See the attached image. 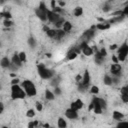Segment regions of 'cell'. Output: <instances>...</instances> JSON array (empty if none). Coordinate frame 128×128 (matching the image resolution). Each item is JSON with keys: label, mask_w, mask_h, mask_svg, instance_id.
<instances>
[{"label": "cell", "mask_w": 128, "mask_h": 128, "mask_svg": "<svg viewBox=\"0 0 128 128\" xmlns=\"http://www.w3.org/2000/svg\"><path fill=\"white\" fill-rule=\"evenodd\" d=\"M37 72H38V75L40 76V78H42L44 80L52 79L55 76L54 70L50 69V68H47L43 63L37 64Z\"/></svg>", "instance_id": "obj_1"}, {"label": "cell", "mask_w": 128, "mask_h": 128, "mask_svg": "<svg viewBox=\"0 0 128 128\" xmlns=\"http://www.w3.org/2000/svg\"><path fill=\"white\" fill-rule=\"evenodd\" d=\"M20 85H21L22 89L24 90V92L26 93V96H29V97L36 96V94H37V89H36L35 84H34L31 80H29V79L23 80Z\"/></svg>", "instance_id": "obj_2"}, {"label": "cell", "mask_w": 128, "mask_h": 128, "mask_svg": "<svg viewBox=\"0 0 128 128\" xmlns=\"http://www.w3.org/2000/svg\"><path fill=\"white\" fill-rule=\"evenodd\" d=\"M90 83H91V76H90V72L88 69H85L84 74L82 76L81 82L78 83V91L84 93L88 90V88L90 87Z\"/></svg>", "instance_id": "obj_3"}, {"label": "cell", "mask_w": 128, "mask_h": 128, "mask_svg": "<svg viewBox=\"0 0 128 128\" xmlns=\"http://www.w3.org/2000/svg\"><path fill=\"white\" fill-rule=\"evenodd\" d=\"M26 97V93L22 89L21 85H11V98L13 100H19L24 99Z\"/></svg>", "instance_id": "obj_4"}, {"label": "cell", "mask_w": 128, "mask_h": 128, "mask_svg": "<svg viewBox=\"0 0 128 128\" xmlns=\"http://www.w3.org/2000/svg\"><path fill=\"white\" fill-rule=\"evenodd\" d=\"M127 55H128V44H127V41H124L120 47L117 48V59L119 62H124L127 58Z\"/></svg>", "instance_id": "obj_5"}, {"label": "cell", "mask_w": 128, "mask_h": 128, "mask_svg": "<svg viewBox=\"0 0 128 128\" xmlns=\"http://www.w3.org/2000/svg\"><path fill=\"white\" fill-rule=\"evenodd\" d=\"M78 48L80 49V51H81L85 56H92V55L94 54L93 48H92L91 46H89V45H88V42H86V41H83V42L78 46Z\"/></svg>", "instance_id": "obj_6"}, {"label": "cell", "mask_w": 128, "mask_h": 128, "mask_svg": "<svg viewBox=\"0 0 128 128\" xmlns=\"http://www.w3.org/2000/svg\"><path fill=\"white\" fill-rule=\"evenodd\" d=\"M46 16H47V20H48L50 23H53V24H55V23L61 18V16H60L59 14L53 12V11L50 10V9H48V10L46 11Z\"/></svg>", "instance_id": "obj_7"}, {"label": "cell", "mask_w": 128, "mask_h": 128, "mask_svg": "<svg viewBox=\"0 0 128 128\" xmlns=\"http://www.w3.org/2000/svg\"><path fill=\"white\" fill-rule=\"evenodd\" d=\"M110 73L114 77H120L122 75V66L120 64H111Z\"/></svg>", "instance_id": "obj_8"}, {"label": "cell", "mask_w": 128, "mask_h": 128, "mask_svg": "<svg viewBox=\"0 0 128 128\" xmlns=\"http://www.w3.org/2000/svg\"><path fill=\"white\" fill-rule=\"evenodd\" d=\"M95 34H96V28H95V25H92L88 30H86L84 33H83V37L85 38V40L84 41H89V40H91L94 36H95Z\"/></svg>", "instance_id": "obj_9"}, {"label": "cell", "mask_w": 128, "mask_h": 128, "mask_svg": "<svg viewBox=\"0 0 128 128\" xmlns=\"http://www.w3.org/2000/svg\"><path fill=\"white\" fill-rule=\"evenodd\" d=\"M91 102L93 103V109H92V111H93L95 114H98V115H99V114H102L103 109H102V108H101V106H100V103H99V99H98V97L94 96Z\"/></svg>", "instance_id": "obj_10"}, {"label": "cell", "mask_w": 128, "mask_h": 128, "mask_svg": "<svg viewBox=\"0 0 128 128\" xmlns=\"http://www.w3.org/2000/svg\"><path fill=\"white\" fill-rule=\"evenodd\" d=\"M80 53H81V51H80V49H79L78 47L72 48V49H70V50L67 52V54H66V59L69 60V61L74 60V59L78 56V54H80Z\"/></svg>", "instance_id": "obj_11"}, {"label": "cell", "mask_w": 128, "mask_h": 128, "mask_svg": "<svg viewBox=\"0 0 128 128\" xmlns=\"http://www.w3.org/2000/svg\"><path fill=\"white\" fill-rule=\"evenodd\" d=\"M48 10V9H47ZM47 10H42V9H40V8H36L35 9V15L37 16V18L38 19H40L41 21H43V22H46L47 21V16H46V11Z\"/></svg>", "instance_id": "obj_12"}, {"label": "cell", "mask_w": 128, "mask_h": 128, "mask_svg": "<svg viewBox=\"0 0 128 128\" xmlns=\"http://www.w3.org/2000/svg\"><path fill=\"white\" fill-rule=\"evenodd\" d=\"M83 106H84L83 101H82L80 98H78V99H76L75 101H73V102L70 104V107H69V108H71V109H73V110H75V111H78V110L82 109Z\"/></svg>", "instance_id": "obj_13"}, {"label": "cell", "mask_w": 128, "mask_h": 128, "mask_svg": "<svg viewBox=\"0 0 128 128\" xmlns=\"http://www.w3.org/2000/svg\"><path fill=\"white\" fill-rule=\"evenodd\" d=\"M65 116H66V118H68L70 120H76L78 118V111H75L71 108H68L65 111Z\"/></svg>", "instance_id": "obj_14"}, {"label": "cell", "mask_w": 128, "mask_h": 128, "mask_svg": "<svg viewBox=\"0 0 128 128\" xmlns=\"http://www.w3.org/2000/svg\"><path fill=\"white\" fill-rule=\"evenodd\" d=\"M10 60H11V64L15 65V66L18 67V68H20V67L23 65V63H22V62L20 61V59H19L18 53H14V54L12 55V58H11Z\"/></svg>", "instance_id": "obj_15"}, {"label": "cell", "mask_w": 128, "mask_h": 128, "mask_svg": "<svg viewBox=\"0 0 128 128\" xmlns=\"http://www.w3.org/2000/svg\"><path fill=\"white\" fill-rule=\"evenodd\" d=\"M110 27H111V25L108 24L107 21H105V22H103V23H97V24H95L96 30H100V31L108 30V29H110Z\"/></svg>", "instance_id": "obj_16"}, {"label": "cell", "mask_w": 128, "mask_h": 128, "mask_svg": "<svg viewBox=\"0 0 128 128\" xmlns=\"http://www.w3.org/2000/svg\"><path fill=\"white\" fill-rule=\"evenodd\" d=\"M10 65H11V60L8 58V57H3L1 60H0V66L4 69H9L10 68Z\"/></svg>", "instance_id": "obj_17"}, {"label": "cell", "mask_w": 128, "mask_h": 128, "mask_svg": "<svg viewBox=\"0 0 128 128\" xmlns=\"http://www.w3.org/2000/svg\"><path fill=\"white\" fill-rule=\"evenodd\" d=\"M104 60H105V58L99 53V51H97V52L94 53V61H95V63H96L97 65H101V64H103Z\"/></svg>", "instance_id": "obj_18"}, {"label": "cell", "mask_w": 128, "mask_h": 128, "mask_svg": "<svg viewBox=\"0 0 128 128\" xmlns=\"http://www.w3.org/2000/svg\"><path fill=\"white\" fill-rule=\"evenodd\" d=\"M72 28H73V25H72V23L70 22V21H66L65 20V22H64V24L62 25V30L65 32V33H69L71 30H72Z\"/></svg>", "instance_id": "obj_19"}, {"label": "cell", "mask_w": 128, "mask_h": 128, "mask_svg": "<svg viewBox=\"0 0 128 128\" xmlns=\"http://www.w3.org/2000/svg\"><path fill=\"white\" fill-rule=\"evenodd\" d=\"M112 117H113V119L116 120V121H122L123 118H124V114H123L122 112H120V111L115 110V111H113V113H112Z\"/></svg>", "instance_id": "obj_20"}, {"label": "cell", "mask_w": 128, "mask_h": 128, "mask_svg": "<svg viewBox=\"0 0 128 128\" xmlns=\"http://www.w3.org/2000/svg\"><path fill=\"white\" fill-rule=\"evenodd\" d=\"M44 96H45V99H46V100H49V101H51V100H54V99H55V95H54L53 91H52V90H50V89H46V90H45Z\"/></svg>", "instance_id": "obj_21"}, {"label": "cell", "mask_w": 128, "mask_h": 128, "mask_svg": "<svg viewBox=\"0 0 128 128\" xmlns=\"http://www.w3.org/2000/svg\"><path fill=\"white\" fill-rule=\"evenodd\" d=\"M57 127L58 128H67V121L63 117L58 118V120H57Z\"/></svg>", "instance_id": "obj_22"}, {"label": "cell", "mask_w": 128, "mask_h": 128, "mask_svg": "<svg viewBox=\"0 0 128 128\" xmlns=\"http://www.w3.org/2000/svg\"><path fill=\"white\" fill-rule=\"evenodd\" d=\"M83 7H81V6H77V7H75L74 8V10H73V14H74V16L75 17H80V16H82L83 15Z\"/></svg>", "instance_id": "obj_23"}, {"label": "cell", "mask_w": 128, "mask_h": 128, "mask_svg": "<svg viewBox=\"0 0 128 128\" xmlns=\"http://www.w3.org/2000/svg\"><path fill=\"white\" fill-rule=\"evenodd\" d=\"M103 83H104V85H106V86H111V85H113V83H112V77H111L110 75H108V74H105L104 77H103Z\"/></svg>", "instance_id": "obj_24"}, {"label": "cell", "mask_w": 128, "mask_h": 128, "mask_svg": "<svg viewBox=\"0 0 128 128\" xmlns=\"http://www.w3.org/2000/svg\"><path fill=\"white\" fill-rule=\"evenodd\" d=\"M66 35V33L62 30V29H56V35H55V38L56 40H61L64 36Z\"/></svg>", "instance_id": "obj_25"}, {"label": "cell", "mask_w": 128, "mask_h": 128, "mask_svg": "<svg viewBox=\"0 0 128 128\" xmlns=\"http://www.w3.org/2000/svg\"><path fill=\"white\" fill-rule=\"evenodd\" d=\"M27 43H28L30 48H35L36 45H37V41H36V39L33 36H29V38L27 40Z\"/></svg>", "instance_id": "obj_26"}, {"label": "cell", "mask_w": 128, "mask_h": 128, "mask_svg": "<svg viewBox=\"0 0 128 128\" xmlns=\"http://www.w3.org/2000/svg\"><path fill=\"white\" fill-rule=\"evenodd\" d=\"M13 24H14V22H13L11 19H4V20H3V25H4V27L7 28V29H9L10 27H12Z\"/></svg>", "instance_id": "obj_27"}, {"label": "cell", "mask_w": 128, "mask_h": 128, "mask_svg": "<svg viewBox=\"0 0 128 128\" xmlns=\"http://www.w3.org/2000/svg\"><path fill=\"white\" fill-rule=\"evenodd\" d=\"M0 17L4 19H12V14L9 11H2L0 12Z\"/></svg>", "instance_id": "obj_28"}, {"label": "cell", "mask_w": 128, "mask_h": 128, "mask_svg": "<svg viewBox=\"0 0 128 128\" xmlns=\"http://www.w3.org/2000/svg\"><path fill=\"white\" fill-rule=\"evenodd\" d=\"M111 9H112L111 3H110V2H105L104 5H103V7H102V11H103V12H109Z\"/></svg>", "instance_id": "obj_29"}, {"label": "cell", "mask_w": 128, "mask_h": 128, "mask_svg": "<svg viewBox=\"0 0 128 128\" xmlns=\"http://www.w3.org/2000/svg\"><path fill=\"white\" fill-rule=\"evenodd\" d=\"M18 56H19V59L22 63H25L27 61V56H26V53L24 51H21L18 53Z\"/></svg>", "instance_id": "obj_30"}, {"label": "cell", "mask_w": 128, "mask_h": 128, "mask_svg": "<svg viewBox=\"0 0 128 128\" xmlns=\"http://www.w3.org/2000/svg\"><path fill=\"white\" fill-rule=\"evenodd\" d=\"M46 35L49 37V38H52L54 39L55 38V35H56V29H49L47 32H46Z\"/></svg>", "instance_id": "obj_31"}, {"label": "cell", "mask_w": 128, "mask_h": 128, "mask_svg": "<svg viewBox=\"0 0 128 128\" xmlns=\"http://www.w3.org/2000/svg\"><path fill=\"white\" fill-rule=\"evenodd\" d=\"M90 93H91L92 95H97V94L99 93V87H98V86H95V85L91 86V87H90Z\"/></svg>", "instance_id": "obj_32"}, {"label": "cell", "mask_w": 128, "mask_h": 128, "mask_svg": "<svg viewBox=\"0 0 128 128\" xmlns=\"http://www.w3.org/2000/svg\"><path fill=\"white\" fill-rule=\"evenodd\" d=\"M64 22H65L64 18H63V17H61V18H60V19H59V20H58L54 25L57 27V29H61V28H62V25L64 24Z\"/></svg>", "instance_id": "obj_33"}, {"label": "cell", "mask_w": 128, "mask_h": 128, "mask_svg": "<svg viewBox=\"0 0 128 128\" xmlns=\"http://www.w3.org/2000/svg\"><path fill=\"white\" fill-rule=\"evenodd\" d=\"M52 79H53V80L51 81V85H52L53 87L58 86V84H59V82H60V77H59V76H57V77L54 76Z\"/></svg>", "instance_id": "obj_34"}, {"label": "cell", "mask_w": 128, "mask_h": 128, "mask_svg": "<svg viewBox=\"0 0 128 128\" xmlns=\"http://www.w3.org/2000/svg\"><path fill=\"white\" fill-rule=\"evenodd\" d=\"M116 128H128V122L127 121H119V123L116 125Z\"/></svg>", "instance_id": "obj_35"}, {"label": "cell", "mask_w": 128, "mask_h": 128, "mask_svg": "<svg viewBox=\"0 0 128 128\" xmlns=\"http://www.w3.org/2000/svg\"><path fill=\"white\" fill-rule=\"evenodd\" d=\"M35 114H36V112H35V110L34 109H28L27 110V112H26V116L28 117V118H33L34 116H35Z\"/></svg>", "instance_id": "obj_36"}, {"label": "cell", "mask_w": 128, "mask_h": 128, "mask_svg": "<svg viewBox=\"0 0 128 128\" xmlns=\"http://www.w3.org/2000/svg\"><path fill=\"white\" fill-rule=\"evenodd\" d=\"M98 99H99V103H100L101 108H102L103 110H105V109L107 108V103H106V101H105L103 98H99V97H98Z\"/></svg>", "instance_id": "obj_37"}, {"label": "cell", "mask_w": 128, "mask_h": 128, "mask_svg": "<svg viewBox=\"0 0 128 128\" xmlns=\"http://www.w3.org/2000/svg\"><path fill=\"white\" fill-rule=\"evenodd\" d=\"M53 93H54V95H55V97H56V96H60L61 93H62V91H61V89H60L59 86H56V87H54V89H53Z\"/></svg>", "instance_id": "obj_38"}, {"label": "cell", "mask_w": 128, "mask_h": 128, "mask_svg": "<svg viewBox=\"0 0 128 128\" xmlns=\"http://www.w3.org/2000/svg\"><path fill=\"white\" fill-rule=\"evenodd\" d=\"M35 107H36V111H38V112H41L43 110V104L39 101H37L35 103Z\"/></svg>", "instance_id": "obj_39"}, {"label": "cell", "mask_w": 128, "mask_h": 128, "mask_svg": "<svg viewBox=\"0 0 128 128\" xmlns=\"http://www.w3.org/2000/svg\"><path fill=\"white\" fill-rule=\"evenodd\" d=\"M38 125V121H30L28 123V128H35Z\"/></svg>", "instance_id": "obj_40"}, {"label": "cell", "mask_w": 128, "mask_h": 128, "mask_svg": "<svg viewBox=\"0 0 128 128\" xmlns=\"http://www.w3.org/2000/svg\"><path fill=\"white\" fill-rule=\"evenodd\" d=\"M18 84H20V80H19V78L15 77V78H13V79L11 80V85H18Z\"/></svg>", "instance_id": "obj_41"}, {"label": "cell", "mask_w": 128, "mask_h": 128, "mask_svg": "<svg viewBox=\"0 0 128 128\" xmlns=\"http://www.w3.org/2000/svg\"><path fill=\"white\" fill-rule=\"evenodd\" d=\"M38 8H40V9H42V10H47L48 8H47V6H46V3L45 2H40V4H39V6H38Z\"/></svg>", "instance_id": "obj_42"}, {"label": "cell", "mask_w": 128, "mask_h": 128, "mask_svg": "<svg viewBox=\"0 0 128 128\" xmlns=\"http://www.w3.org/2000/svg\"><path fill=\"white\" fill-rule=\"evenodd\" d=\"M98 51H99V53H100L104 58L107 56V50H106L105 48H101V49H100V50H98Z\"/></svg>", "instance_id": "obj_43"}, {"label": "cell", "mask_w": 128, "mask_h": 128, "mask_svg": "<svg viewBox=\"0 0 128 128\" xmlns=\"http://www.w3.org/2000/svg\"><path fill=\"white\" fill-rule=\"evenodd\" d=\"M121 100L124 103H127L128 102V94H121Z\"/></svg>", "instance_id": "obj_44"}, {"label": "cell", "mask_w": 128, "mask_h": 128, "mask_svg": "<svg viewBox=\"0 0 128 128\" xmlns=\"http://www.w3.org/2000/svg\"><path fill=\"white\" fill-rule=\"evenodd\" d=\"M120 93L121 94H128V87L127 86H123L120 90Z\"/></svg>", "instance_id": "obj_45"}, {"label": "cell", "mask_w": 128, "mask_h": 128, "mask_svg": "<svg viewBox=\"0 0 128 128\" xmlns=\"http://www.w3.org/2000/svg\"><path fill=\"white\" fill-rule=\"evenodd\" d=\"M56 2H57V6H58V7H60V8H62V9H63V8H64V6L66 5V3H65V2H63V1H56Z\"/></svg>", "instance_id": "obj_46"}, {"label": "cell", "mask_w": 128, "mask_h": 128, "mask_svg": "<svg viewBox=\"0 0 128 128\" xmlns=\"http://www.w3.org/2000/svg\"><path fill=\"white\" fill-rule=\"evenodd\" d=\"M50 6H51V9H50V10H53V9L57 6V2H56L55 0H52V1L50 2Z\"/></svg>", "instance_id": "obj_47"}, {"label": "cell", "mask_w": 128, "mask_h": 128, "mask_svg": "<svg viewBox=\"0 0 128 128\" xmlns=\"http://www.w3.org/2000/svg\"><path fill=\"white\" fill-rule=\"evenodd\" d=\"M118 47H119V46H118L117 44H111V45L109 46V48H110V50H111V51H114V50H116Z\"/></svg>", "instance_id": "obj_48"}, {"label": "cell", "mask_w": 128, "mask_h": 128, "mask_svg": "<svg viewBox=\"0 0 128 128\" xmlns=\"http://www.w3.org/2000/svg\"><path fill=\"white\" fill-rule=\"evenodd\" d=\"M112 61H113V64H119V61H118L116 55H112Z\"/></svg>", "instance_id": "obj_49"}, {"label": "cell", "mask_w": 128, "mask_h": 128, "mask_svg": "<svg viewBox=\"0 0 128 128\" xmlns=\"http://www.w3.org/2000/svg\"><path fill=\"white\" fill-rule=\"evenodd\" d=\"M75 79H76V82H77V83H79V82H81V79H82V76H81L80 74H78V75L76 76V78H75Z\"/></svg>", "instance_id": "obj_50"}, {"label": "cell", "mask_w": 128, "mask_h": 128, "mask_svg": "<svg viewBox=\"0 0 128 128\" xmlns=\"http://www.w3.org/2000/svg\"><path fill=\"white\" fill-rule=\"evenodd\" d=\"M3 111H4V104L2 102H0V115L3 113Z\"/></svg>", "instance_id": "obj_51"}, {"label": "cell", "mask_w": 128, "mask_h": 128, "mask_svg": "<svg viewBox=\"0 0 128 128\" xmlns=\"http://www.w3.org/2000/svg\"><path fill=\"white\" fill-rule=\"evenodd\" d=\"M49 29H50V28L48 27V25H44V26H43V31H44L45 33H46V32H47Z\"/></svg>", "instance_id": "obj_52"}, {"label": "cell", "mask_w": 128, "mask_h": 128, "mask_svg": "<svg viewBox=\"0 0 128 128\" xmlns=\"http://www.w3.org/2000/svg\"><path fill=\"white\" fill-rule=\"evenodd\" d=\"M92 109H93V103L91 102V103H90V105H89V108H88V110H89V111H92Z\"/></svg>", "instance_id": "obj_53"}, {"label": "cell", "mask_w": 128, "mask_h": 128, "mask_svg": "<svg viewBox=\"0 0 128 128\" xmlns=\"http://www.w3.org/2000/svg\"><path fill=\"white\" fill-rule=\"evenodd\" d=\"M1 128H8V127H7V126H2Z\"/></svg>", "instance_id": "obj_54"}, {"label": "cell", "mask_w": 128, "mask_h": 128, "mask_svg": "<svg viewBox=\"0 0 128 128\" xmlns=\"http://www.w3.org/2000/svg\"><path fill=\"white\" fill-rule=\"evenodd\" d=\"M2 89V85H1V83H0V90Z\"/></svg>", "instance_id": "obj_55"}, {"label": "cell", "mask_w": 128, "mask_h": 128, "mask_svg": "<svg viewBox=\"0 0 128 128\" xmlns=\"http://www.w3.org/2000/svg\"><path fill=\"white\" fill-rule=\"evenodd\" d=\"M0 46H1V42H0Z\"/></svg>", "instance_id": "obj_56"}, {"label": "cell", "mask_w": 128, "mask_h": 128, "mask_svg": "<svg viewBox=\"0 0 128 128\" xmlns=\"http://www.w3.org/2000/svg\"><path fill=\"white\" fill-rule=\"evenodd\" d=\"M0 18H1V17H0Z\"/></svg>", "instance_id": "obj_57"}]
</instances>
